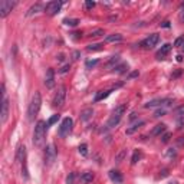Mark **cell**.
<instances>
[{
  "instance_id": "6da1fadb",
  "label": "cell",
  "mask_w": 184,
  "mask_h": 184,
  "mask_svg": "<svg viewBox=\"0 0 184 184\" xmlns=\"http://www.w3.org/2000/svg\"><path fill=\"white\" fill-rule=\"evenodd\" d=\"M46 122L45 121H38L35 125V132H33V144L36 147H42L45 142V137H46Z\"/></svg>"
},
{
  "instance_id": "7a4b0ae2",
  "label": "cell",
  "mask_w": 184,
  "mask_h": 184,
  "mask_svg": "<svg viewBox=\"0 0 184 184\" xmlns=\"http://www.w3.org/2000/svg\"><path fill=\"white\" fill-rule=\"evenodd\" d=\"M42 107V96L39 94L38 91L33 94L32 99H30V104H29V108H28V119L29 121H33L35 117L39 114V109Z\"/></svg>"
},
{
  "instance_id": "3957f363",
  "label": "cell",
  "mask_w": 184,
  "mask_h": 184,
  "mask_svg": "<svg viewBox=\"0 0 184 184\" xmlns=\"http://www.w3.org/2000/svg\"><path fill=\"white\" fill-rule=\"evenodd\" d=\"M125 109H127V105H119V107H117V108L114 109L111 117H109V119H108V122H107V128H108V130L118 125L121 118H122L124 112H125Z\"/></svg>"
},
{
  "instance_id": "277c9868",
  "label": "cell",
  "mask_w": 184,
  "mask_h": 184,
  "mask_svg": "<svg viewBox=\"0 0 184 184\" xmlns=\"http://www.w3.org/2000/svg\"><path fill=\"white\" fill-rule=\"evenodd\" d=\"M72 125H73L72 118H69V117L63 118L61 127H59V130H58V135H59L61 138H66L68 135H69V132L72 131Z\"/></svg>"
},
{
  "instance_id": "5b68a950",
  "label": "cell",
  "mask_w": 184,
  "mask_h": 184,
  "mask_svg": "<svg viewBox=\"0 0 184 184\" xmlns=\"http://www.w3.org/2000/svg\"><path fill=\"white\" fill-rule=\"evenodd\" d=\"M14 6H16V2L2 0V2H0V17H6V16L13 10Z\"/></svg>"
},
{
  "instance_id": "8992f818",
  "label": "cell",
  "mask_w": 184,
  "mask_h": 184,
  "mask_svg": "<svg viewBox=\"0 0 184 184\" xmlns=\"http://www.w3.org/2000/svg\"><path fill=\"white\" fill-rule=\"evenodd\" d=\"M65 98H66V88L65 86H61L58 92L55 94L53 96V107H62V105L65 104Z\"/></svg>"
},
{
  "instance_id": "52a82bcc",
  "label": "cell",
  "mask_w": 184,
  "mask_h": 184,
  "mask_svg": "<svg viewBox=\"0 0 184 184\" xmlns=\"http://www.w3.org/2000/svg\"><path fill=\"white\" fill-rule=\"evenodd\" d=\"M160 42V35H157V33H152L150 35L147 39H144L141 42V46L145 47V49H152V47L156 46L157 43Z\"/></svg>"
},
{
  "instance_id": "ba28073f",
  "label": "cell",
  "mask_w": 184,
  "mask_h": 184,
  "mask_svg": "<svg viewBox=\"0 0 184 184\" xmlns=\"http://www.w3.org/2000/svg\"><path fill=\"white\" fill-rule=\"evenodd\" d=\"M173 104V99L170 98H157L152 101H148L144 107L145 108H154V107H164V105H170Z\"/></svg>"
},
{
  "instance_id": "9c48e42d",
  "label": "cell",
  "mask_w": 184,
  "mask_h": 184,
  "mask_svg": "<svg viewBox=\"0 0 184 184\" xmlns=\"http://www.w3.org/2000/svg\"><path fill=\"white\" fill-rule=\"evenodd\" d=\"M55 158H56V150H55V145L51 144L46 147V151H45V160H46L45 163L47 165H51L55 161Z\"/></svg>"
},
{
  "instance_id": "30bf717a",
  "label": "cell",
  "mask_w": 184,
  "mask_h": 184,
  "mask_svg": "<svg viewBox=\"0 0 184 184\" xmlns=\"http://www.w3.org/2000/svg\"><path fill=\"white\" fill-rule=\"evenodd\" d=\"M62 7V2H49L46 6H45V12H46L47 14H51V16H53V14H56L59 10H61Z\"/></svg>"
},
{
  "instance_id": "8fae6325",
  "label": "cell",
  "mask_w": 184,
  "mask_h": 184,
  "mask_svg": "<svg viewBox=\"0 0 184 184\" xmlns=\"http://www.w3.org/2000/svg\"><path fill=\"white\" fill-rule=\"evenodd\" d=\"M0 115H2V122L5 124L7 121V117H9V99L6 96L2 101V112H0Z\"/></svg>"
},
{
  "instance_id": "7c38bea8",
  "label": "cell",
  "mask_w": 184,
  "mask_h": 184,
  "mask_svg": "<svg viewBox=\"0 0 184 184\" xmlns=\"http://www.w3.org/2000/svg\"><path fill=\"white\" fill-rule=\"evenodd\" d=\"M45 85L46 88H53L55 85V71L53 69H47L46 76H45Z\"/></svg>"
},
{
  "instance_id": "4fadbf2b",
  "label": "cell",
  "mask_w": 184,
  "mask_h": 184,
  "mask_svg": "<svg viewBox=\"0 0 184 184\" xmlns=\"http://www.w3.org/2000/svg\"><path fill=\"white\" fill-rule=\"evenodd\" d=\"M108 175H109V178H111V181H112V183H115V184H122V181H124L122 174H121L118 170H111V171L108 173Z\"/></svg>"
},
{
  "instance_id": "5bb4252c",
  "label": "cell",
  "mask_w": 184,
  "mask_h": 184,
  "mask_svg": "<svg viewBox=\"0 0 184 184\" xmlns=\"http://www.w3.org/2000/svg\"><path fill=\"white\" fill-rule=\"evenodd\" d=\"M170 51H171V45H170V43H165V45L161 46L160 51L156 53V58L158 59V61H160V59H164V58L170 53Z\"/></svg>"
},
{
  "instance_id": "9a60e30c",
  "label": "cell",
  "mask_w": 184,
  "mask_h": 184,
  "mask_svg": "<svg viewBox=\"0 0 184 184\" xmlns=\"http://www.w3.org/2000/svg\"><path fill=\"white\" fill-rule=\"evenodd\" d=\"M26 158V147L24 145H19L17 148V154H16V161L17 163H22Z\"/></svg>"
},
{
  "instance_id": "2e32d148",
  "label": "cell",
  "mask_w": 184,
  "mask_h": 184,
  "mask_svg": "<svg viewBox=\"0 0 184 184\" xmlns=\"http://www.w3.org/2000/svg\"><path fill=\"white\" fill-rule=\"evenodd\" d=\"M92 115H94V109L92 108H86V109H84L82 112H81V119L82 121H89L91 118H92Z\"/></svg>"
},
{
  "instance_id": "e0dca14e",
  "label": "cell",
  "mask_w": 184,
  "mask_h": 184,
  "mask_svg": "<svg viewBox=\"0 0 184 184\" xmlns=\"http://www.w3.org/2000/svg\"><path fill=\"white\" fill-rule=\"evenodd\" d=\"M114 89H108V91H101V92H98V94L95 95L94 98V102H98V101H102V99L108 98L109 95H111V92H112Z\"/></svg>"
},
{
  "instance_id": "ac0fdd59",
  "label": "cell",
  "mask_w": 184,
  "mask_h": 184,
  "mask_svg": "<svg viewBox=\"0 0 184 184\" xmlns=\"http://www.w3.org/2000/svg\"><path fill=\"white\" fill-rule=\"evenodd\" d=\"M165 128H167V125H165V124H157L156 127H154V130L151 131V135H154V137H157V135H161V134L165 131Z\"/></svg>"
},
{
  "instance_id": "d6986e66",
  "label": "cell",
  "mask_w": 184,
  "mask_h": 184,
  "mask_svg": "<svg viewBox=\"0 0 184 184\" xmlns=\"http://www.w3.org/2000/svg\"><path fill=\"white\" fill-rule=\"evenodd\" d=\"M144 121H140V122H137V124H134V125H131L130 128H127V135H131V134H134V132H137L140 128L144 125Z\"/></svg>"
},
{
  "instance_id": "ffe728a7",
  "label": "cell",
  "mask_w": 184,
  "mask_h": 184,
  "mask_svg": "<svg viewBox=\"0 0 184 184\" xmlns=\"http://www.w3.org/2000/svg\"><path fill=\"white\" fill-rule=\"evenodd\" d=\"M122 40V35H119V33H114V35H109L105 38V42H121Z\"/></svg>"
},
{
  "instance_id": "44dd1931",
  "label": "cell",
  "mask_w": 184,
  "mask_h": 184,
  "mask_svg": "<svg viewBox=\"0 0 184 184\" xmlns=\"http://www.w3.org/2000/svg\"><path fill=\"white\" fill-rule=\"evenodd\" d=\"M92 180H94V174L89 173V171H86V173H82V174H81V181H82V183H85V184L91 183Z\"/></svg>"
},
{
  "instance_id": "7402d4cb",
  "label": "cell",
  "mask_w": 184,
  "mask_h": 184,
  "mask_svg": "<svg viewBox=\"0 0 184 184\" xmlns=\"http://www.w3.org/2000/svg\"><path fill=\"white\" fill-rule=\"evenodd\" d=\"M102 43H94V45H88L86 46V51H89V52H95V51H102Z\"/></svg>"
},
{
  "instance_id": "603a6c76",
  "label": "cell",
  "mask_w": 184,
  "mask_h": 184,
  "mask_svg": "<svg viewBox=\"0 0 184 184\" xmlns=\"http://www.w3.org/2000/svg\"><path fill=\"white\" fill-rule=\"evenodd\" d=\"M119 61H121V59H119L118 55H117V56H112L111 59H109L108 63H107V68H109V69H111V68H115V65L119 63Z\"/></svg>"
},
{
  "instance_id": "cb8c5ba5",
  "label": "cell",
  "mask_w": 184,
  "mask_h": 184,
  "mask_svg": "<svg viewBox=\"0 0 184 184\" xmlns=\"http://www.w3.org/2000/svg\"><path fill=\"white\" fill-rule=\"evenodd\" d=\"M59 118H61V115L59 114H55V115H52L51 118L47 119V122H46V127H52L53 124H56L58 121H59Z\"/></svg>"
},
{
  "instance_id": "d4e9b609",
  "label": "cell",
  "mask_w": 184,
  "mask_h": 184,
  "mask_svg": "<svg viewBox=\"0 0 184 184\" xmlns=\"http://www.w3.org/2000/svg\"><path fill=\"white\" fill-rule=\"evenodd\" d=\"M114 71H115V73H124L125 71H128V63H121V65L115 66Z\"/></svg>"
},
{
  "instance_id": "484cf974",
  "label": "cell",
  "mask_w": 184,
  "mask_h": 184,
  "mask_svg": "<svg viewBox=\"0 0 184 184\" xmlns=\"http://www.w3.org/2000/svg\"><path fill=\"white\" fill-rule=\"evenodd\" d=\"M125 156H127V150H121V151L115 156V163H122V160L125 158Z\"/></svg>"
},
{
  "instance_id": "4316f807",
  "label": "cell",
  "mask_w": 184,
  "mask_h": 184,
  "mask_svg": "<svg viewBox=\"0 0 184 184\" xmlns=\"http://www.w3.org/2000/svg\"><path fill=\"white\" fill-rule=\"evenodd\" d=\"M40 10H42V5H39L38 3V5L32 6V7L28 10V16H30V14H33V13H39Z\"/></svg>"
},
{
  "instance_id": "83f0119b",
  "label": "cell",
  "mask_w": 184,
  "mask_h": 184,
  "mask_svg": "<svg viewBox=\"0 0 184 184\" xmlns=\"http://www.w3.org/2000/svg\"><path fill=\"white\" fill-rule=\"evenodd\" d=\"M63 23L66 26H76L79 23V19H63Z\"/></svg>"
},
{
  "instance_id": "f1b7e54d",
  "label": "cell",
  "mask_w": 184,
  "mask_h": 184,
  "mask_svg": "<svg viewBox=\"0 0 184 184\" xmlns=\"http://www.w3.org/2000/svg\"><path fill=\"white\" fill-rule=\"evenodd\" d=\"M78 150H79V154H82L84 157L88 156V145H86V144H81Z\"/></svg>"
},
{
  "instance_id": "f546056e",
  "label": "cell",
  "mask_w": 184,
  "mask_h": 184,
  "mask_svg": "<svg viewBox=\"0 0 184 184\" xmlns=\"http://www.w3.org/2000/svg\"><path fill=\"white\" fill-rule=\"evenodd\" d=\"M140 158H141V152L135 151V152H134V156H132V158H131V164H137Z\"/></svg>"
},
{
  "instance_id": "4dcf8cb0",
  "label": "cell",
  "mask_w": 184,
  "mask_h": 184,
  "mask_svg": "<svg viewBox=\"0 0 184 184\" xmlns=\"http://www.w3.org/2000/svg\"><path fill=\"white\" fill-rule=\"evenodd\" d=\"M101 35H104V30H102V29H96V30H94V32L89 33L91 38H98V36H101Z\"/></svg>"
},
{
  "instance_id": "1f68e13d",
  "label": "cell",
  "mask_w": 184,
  "mask_h": 184,
  "mask_svg": "<svg viewBox=\"0 0 184 184\" xmlns=\"http://www.w3.org/2000/svg\"><path fill=\"white\" fill-rule=\"evenodd\" d=\"M78 177V175L75 174V173H71V174L68 175V178H66V183L68 184H75V178Z\"/></svg>"
},
{
  "instance_id": "d6a6232c",
  "label": "cell",
  "mask_w": 184,
  "mask_h": 184,
  "mask_svg": "<svg viewBox=\"0 0 184 184\" xmlns=\"http://www.w3.org/2000/svg\"><path fill=\"white\" fill-rule=\"evenodd\" d=\"M174 46H175V47H181V46H184V36H180V38L175 39Z\"/></svg>"
},
{
  "instance_id": "836d02e7",
  "label": "cell",
  "mask_w": 184,
  "mask_h": 184,
  "mask_svg": "<svg viewBox=\"0 0 184 184\" xmlns=\"http://www.w3.org/2000/svg\"><path fill=\"white\" fill-rule=\"evenodd\" d=\"M170 140H171V132H165L164 135H161V142H164V144H167Z\"/></svg>"
},
{
  "instance_id": "e575fe53",
  "label": "cell",
  "mask_w": 184,
  "mask_h": 184,
  "mask_svg": "<svg viewBox=\"0 0 184 184\" xmlns=\"http://www.w3.org/2000/svg\"><path fill=\"white\" fill-rule=\"evenodd\" d=\"M69 69H71V65H69V63H66V65L62 66L58 72H59V73H66V72H69Z\"/></svg>"
},
{
  "instance_id": "d590c367",
  "label": "cell",
  "mask_w": 184,
  "mask_h": 184,
  "mask_svg": "<svg viewBox=\"0 0 184 184\" xmlns=\"http://www.w3.org/2000/svg\"><path fill=\"white\" fill-rule=\"evenodd\" d=\"M96 63H98V59H94V61H88V62H86V69H91V68L96 66Z\"/></svg>"
},
{
  "instance_id": "8d00e7d4",
  "label": "cell",
  "mask_w": 184,
  "mask_h": 184,
  "mask_svg": "<svg viewBox=\"0 0 184 184\" xmlns=\"http://www.w3.org/2000/svg\"><path fill=\"white\" fill-rule=\"evenodd\" d=\"M165 112H167V111H165L164 108H163V109H158V111H156L154 117H156V118H158V117H163V115H165Z\"/></svg>"
},
{
  "instance_id": "74e56055",
  "label": "cell",
  "mask_w": 184,
  "mask_h": 184,
  "mask_svg": "<svg viewBox=\"0 0 184 184\" xmlns=\"http://www.w3.org/2000/svg\"><path fill=\"white\" fill-rule=\"evenodd\" d=\"M167 157H173V158H174L175 157V150L174 148H170V150L167 151Z\"/></svg>"
},
{
  "instance_id": "f35d334b",
  "label": "cell",
  "mask_w": 184,
  "mask_h": 184,
  "mask_svg": "<svg viewBox=\"0 0 184 184\" xmlns=\"http://www.w3.org/2000/svg\"><path fill=\"white\" fill-rule=\"evenodd\" d=\"M85 6L86 9H92V7H95V2H86Z\"/></svg>"
},
{
  "instance_id": "ab89813d",
  "label": "cell",
  "mask_w": 184,
  "mask_h": 184,
  "mask_svg": "<svg viewBox=\"0 0 184 184\" xmlns=\"http://www.w3.org/2000/svg\"><path fill=\"white\" fill-rule=\"evenodd\" d=\"M177 125H178V128H183V125H184V115H181V118L178 119V124H177Z\"/></svg>"
},
{
  "instance_id": "60d3db41",
  "label": "cell",
  "mask_w": 184,
  "mask_h": 184,
  "mask_svg": "<svg viewBox=\"0 0 184 184\" xmlns=\"http://www.w3.org/2000/svg\"><path fill=\"white\" fill-rule=\"evenodd\" d=\"M178 19H180V22H181V23H184V10H181V12H180Z\"/></svg>"
},
{
  "instance_id": "b9f144b4",
  "label": "cell",
  "mask_w": 184,
  "mask_h": 184,
  "mask_svg": "<svg viewBox=\"0 0 184 184\" xmlns=\"http://www.w3.org/2000/svg\"><path fill=\"white\" fill-rule=\"evenodd\" d=\"M138 76V72L135 71V72H132V73H130V75H128V78H130V79H132V78H137Z\"/></svg>"
},
{
  "instance_id": "7bdbcfd3",
  "label": "cell",
  "mask_w": 184,
  "mask_h": 184,
  "mask_svg": "<svg viewBox=\"0 0 184 184\" xmlns=\"http://www.w3.org/2000/svg\"><path fill=\"white\" fill-rule=\"evenodd\" d=\"M161 26H163V28H170V22H168V20H165V22L161 23Z\"/></svg>"
},
{
  "instance_id": "ee69618b",
  "label": "cell",
  "mask_w": 184,
  "mask_h": 184,
  "mask_svg": "<svg viewBox=\"0 0 184 184\" xmlns=\"http://www.w3.org/2000/svg\"><path fill=\"white\" fill-rule=\"evenodd\" d=\"M72 56H73V59H75V61H76V59L79 58V52H76V51H75V52L72 53Z\"/></svg>"
},
{
  "instance_id": "f6af8a7d",
  "label": "cell",
  "mask_w": 184,
  "mask_h": 184,
  "mask_svg": "<svg viewBox=\"0 0 184 184\" xmlns=\"http://www.w3.org/2000/svg\"><path fill=\"white\" fill-rule=\"evenodd\" d=\"M167 175H168L167 170H163V174H160V177H167Z\"/></svg>"
},
{
  "instance_id": "bcb514c9",
  "label": "cell",
  "mask_w": 184,
  "mask_h": 184,
  "mask_svg": "<svg viewBox=\"0 0 184 184\" xmlns=\"http://www.w3.org/2000/svg\"><path fill=\"white\" fill-rule=\"evenodd\" d=\"M184 112V107H180L178 109H177V114H183Z\"/></svg>"
},
{
  "instance_id": "7dc6e473",
  "label": "cell",
  "mask_w": 184,
  "mask_h": 184,
  "mask_svg": "<svg viewBox=\"0 0 184 184\" xmlns=\"http://www.w3.org/2000/svg\"><path fill=\"white\" fill-rule=\"evenodd\" d=\"M135 118H137V114H135V112H132V114H131V117H130V119L132 121V119H135Z\"/></svg>"
},
{
  "instance_id": "c3c4849f",
  "label": "cell",
  "mask_w": 184,
  "mask_h": 184,
  "mask_svg": "<svg viewBox=\"0 0 184 184\" xmlns=\"http://www.w3.org/2000/svg\"><path fill=\"white\" fill-rule=\"evenodd\" d=\"M177 62H183V56L181 55H177Z\"/></svg>"
},
{
  "instance_id": "681fc988",
  "label": "cell",
  "mask_w": 184,
  "mask_h": 184,
  "mask_svg": "<svg viewBox=\"0 0 184 184\" xmlns=\"http://www.w3.org/2000/svg\"><path fill=\"white\" fill-rule=\"evenodd\" d=\"M180 73H181V71H177V72H175V73H174V75H173V78H177V76H178Z\"/></svg>"
},
{
  "instance_id": "f907efd6",
  "label": "cell",
  "mask_w": 184,
  "mask_h": 184,
  "mask_svg": "<svg viewBox=\"0 0 184 184\" xmlns=\"http://www.w3.org/2000/svg\"><path fill=\"white\" fill-rule=\"evenodd\" d=\"M171 184H175V183H171Z\"/></svg>"
}]
</instances>
